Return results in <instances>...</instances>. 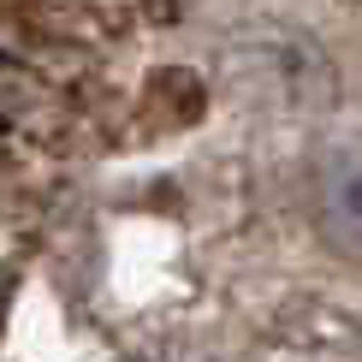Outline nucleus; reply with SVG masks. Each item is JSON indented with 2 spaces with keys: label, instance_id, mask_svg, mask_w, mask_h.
<instances>
[{
  "label": "nucleus",
  "instance_id": "obj_1",
  "mask_svg": "<svg viewBox=\"0 0 362 362\" xmlns=\"http://www.w3.org/2000/svg\"><path fill=\"white\" fill-rule=\"evenodd\" d=\"M309 208L321 244L344 262H362V143H333L315 160Z\"/></svg>",
  "mask_w": 362,
  "mask_h": 362
}]
</instances>
